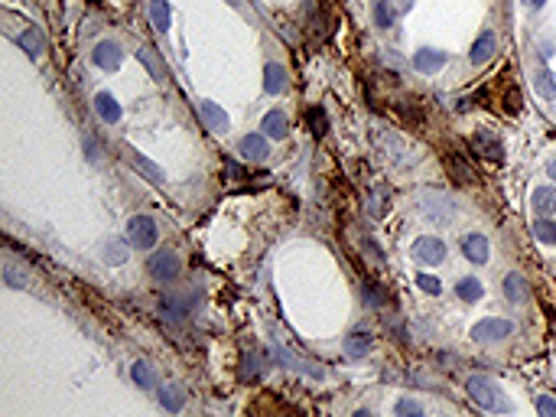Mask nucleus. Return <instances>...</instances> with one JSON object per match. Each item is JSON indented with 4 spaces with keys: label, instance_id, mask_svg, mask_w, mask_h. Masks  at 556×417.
Returning <instances> with one entry per match:
<instances>
[{
    "label": "nucleus",
    "instance_id": "nucleus-2",
    "mask_svg": "<svg viewBox=\"0 0 556 417\" xmlns=\"http://www.w3.org/2000/svg\"><path fill=\"white\" fill-rule=\"evenodd\" d=\"M147 271H150L156 281L169 284V281H176V277H179V271H183V261L176 258V251L160 248V251H153V255L147 258Z\"/></svg>",
    "mask_w": 556,
    "mask_h": 417
},
{
    "label": "nucleus",
    "instance_id": "nucleus-4",
    "mask_svg": "<svg viewBox=\"0 0 556 417\" xmlns=\"http://www.w3.org/2000/svg\"><path fill=\"white\" fill-rule=\"evenodd\" d=\"M511 330H514V326L507 323V320H495V316H488V320H478L469 336H472L475 342H498V339H507Z\"/></svg>",
    "mask_w": 556,
    "mask_h": 417
},
{
    "label": "nucleus",
    "instance_id": "nucleus-38",
    "mask_svg": "<svg viewBox=\"0 0 556 417\" xmlns=\"http://www.w3.org/2000/svg\"><path fill=\"white\" fill-rule=\"evenodd\" d=\"M524 4H527V7H543L547 0H524Z\"/></svg>",
    "mask_w": 556,
    "mask_h": 417
},
{
    "label": "nucleus",
    "instance_id": "nucleus-26",
    "mask_svg": "<svg viewBox=\"0 0 556 417\" xmlns=\"http://www.w3.org/2000/svg\"><path fill=\"white\" fill-rule=\"evenodd\" d=\"M374 23H378L381 30H390V23H394V7H390V0H378V4H374Z\"/></svg>",
    "mask_w": 556,
    "mask_h": 417
},
{
    "label": "nucleus",
    "instance_id": "nucleus-8",
    "mask_svg": "<svg viewBox=\"0 0 556 417\" xmlns=\"http://www.w3.org/2000/svg\"><path fill=\"white\" fill-rule=\"evenodd\" d=\"M124 160L130 163V167H134L137 173H144V176L150 179V183H163V179H166L160 167H156V163H150L144 154H140V150H134V147H127V150H124Z\"/></svg>",
    "mask_w": 556,
    "mask_h": 417
},
{
    "label": "nucleus",
    "instance_id": "nucleus-31",
    "mask_svg": "<svg viewBox=\"0 0 556 417\" xmlns=\"http://www.w3.org/2000/svg\"><path fill=\"white\" fill-rule=\"evenodd\" d=\"M4 277H7L10 287H26V281H30V277H26V271H20V267H17L13 261H10L7 267H4Z\"/></svg>",
    "mask_w": 556,
    "mask_h": 417
},
{
    "label": "nucleus",
    "instance_id": "nucleus-1",
    "mask_svg": "<svg viewBox=\"0 0 556 417\" xmlns=\"http://www.w3.org/2000/svg\"><path fill=\"white\" fill-rule=\"evenodd\" d=\"M469 398L478 401L481 408H488V411H511V401L505 398V392L491 378H485V375H472L469 378Z\"/></svg>",
    "mask_w": 556,
    "mask_h": 417
},
{
    "label": "nucleus",
    "instance_id": "nucleus-16",
    "mask_svg": "<svg viewBox=\"0 0 556 417\" xmlns=\"http://www.w3.org/2000/svg\"><path fill=\"white\" fill-rule=\"evenodd\" d=\"M264 88H267L270 95L283 92V88H287V68L277 66V62H270V66L264 68Z\"/></svg>",
    "mask_w": 556,
    "mask_h": 417
},
{
    "label": "nucleus",
    "instance_id": "nucleus-11",
    "mask_svg": "<svg viewBox=\"0 0 556 417\" xmlns=\"http://www.w3.org/2000/svg\"><path fill=\"white\" fill-rule=\"evenodd\" d=\"M498 52V36L491 33V30H485V33L475 40V46H472V52H469V59L475 62V66H485V62L491 59Z\"/></svg>",
    "mask_w": 556,
    "mask_h": 417
},
{
    "label": "nucleus",
    "instance_id": "nucleus-15",
    "mask_svg": "<svg viewBox=\"0 0 556 417\" xmlns=\"http://www.w3.org/2000/svg\"><path fill=\"white\" fill-rule=\"evenodd\" d=\"M241 154H245L247 160H264V157L270 154L267 137H264V134H247V137H241Z\"/></svg>",
    "mask_w": 556,
    "mask_h": 417
},
{
    "label": "nucleus",
    "instance_id": "nucleus-21",
    "mask_svg": "<svg viewBox=\"0 0 556 417\" xmlns=\"http://www.w3.org/2000/svg\"><path fill=\"white\" fill-rule=\"evenodd\" d=\"M20 46H23L33 59H36V56H42V33L36 30V26H26V33L20 36Z\"/></svg>",
    "mask_w": 556,
    "mask_h": 417
},
{
    "label": "nucleus",
    "instance_id": "nucleus-12",
    "mask_svg": "<svg viewBox=\"0 0 556 417\" xmlns=\"http://www.w3.org/2000/svg\"><path fill=\"white\" fill-rule=\"evenodd\" d=\"M199 114H202V121L209 124V131H215V134H225L228 131V114L215 102H209V98L199 102Z\"/></svg>",
    "mask_w": 556,
    "mask_h": 417
},
{
    "label": "nucleus",
    "instance_id": "nucleus-30",
    "mask_svg": "<svg viewBox=\"0 0 556 417\" xmlns=\"http://www.w3.org/2000/svg\"><path fill=\"white\" fill-rule=\"evenodd\" d=\"M160 401H163V408H166V411H179V408H183V392L169 385V388H163V392H160Z\"/></svg>",
    "mask_w": 556,
    "mask_h": 417
},
{
    "label": "nucleus",
    "instance_id": "nucleus-19",
    "mask_svg": "<svg viewBox=\"0 0 556 417\" xmlns=\"http://www.w3.org/2000/svg\"><path fill=\"white\" fill-rule=\"evenodd\" d=\"M306 121H309V131L316 137H322L326 131H329V118H326V108H322V104H312L309 114H306Z\"/></svg>",
    "mask_w": 556,
    "mask_h": 417
},
{
    "label": "nucleus",
    "instance_id": "nucleus-20",
    "mask_svg": "<svg viewBox=\"0 0 556 417\" xmlns=\"http://www.w3.org/2000/svg\"><path fill=\"white\" fill-rule=\"evenodd\" d=\"M130 378H134L140 388H156V372H153L147 362H137V365H130Z\"/></svg>",
    "mask_w": 556,
    "mask_h": 417
},
{
    "label": "nucleus",
    "instance_id": "nucleus-10",
    "mask_svg": "<svg viewBox=\"0 0 556 417\" xmlns=\"http://www.w3.org/2000/svg\"><path fill=\"white\" fill-rule=\"evenodd\" d=\"M413 66H416V72H423V75H430V72H439V68L446 66V52L439 49H416V56H413Z\"/></svg>",
    "mask_w": 556,
    "mask_h": 417
},
{
    "label": "nucleus",
    "instance_id": "nucleus-24",
    "mask_svg": "<svg viewBox=\"0 0 556 417\" xmlns=\"http://www.w3.org/2000/svg\"><path fill=\"white\" fill-rule=\"evenodd\" d=\"M368 349H371V336H368V332H354V336H348L345 352H348L352 358H362Z\"/></svg>",
    "mask_w": 556,
    "mask_h": 417
},
{
    "label": "nucleus",
    "instance_id": "nucleus-9",
    "mask_svg": "<svg viewBox=\"0 0 556 417\" xmlns=\"http://www.w3.org/2000/svg\"><path fill=\"white\" fill-rule=\"evenodd\" d=\"M462 255L472 264H485L488 261V238L472 231V235H462Z\"/></svg>",
    "mask_w": 556,
    "mask_h": 417
},
{
    "label": "nucleus",
    "instance_id": "nucleus-6",
    "mask_svg": "<svg viewBox=\"0 0 556 417\" xmlns=\"http://www.w3.org/2000/svg\"><path fill=\"white\" fill-rule=\"evenodd\" d=\"M92 59L98 68H104V72H114V68H121V62H124V56H121V46L111 43V40H104V43L94 46Z\"/></svg>",
    "mask_w": 556,
    "mask_h": 417
},
{
    "label": "nucleus",
    "instance_id": "nucleus-23",
    "mask_svg": "<svg viewBox=\"0 0 556 417\" xmlns=\"http://www.w3.org/2000/svg\"><path fill=\"white\" fill-rule=\"evenodd\" d=\"M533 235H537V241H543V245H556V222H547V215H540V219L533 222Z\"/></svg>",
    "mask_w": 556,
    "mask_h": 417
},
{
    "label": "nucleus",
    "instance_id": "nucleus-3",
    "mask_svg": "<svg viewBox=\"0 0 556 417\" xmlns=\"http://www.w3.org/2000/svg\"><path fill=\"white\" fill-rule=\"evenodd\" d=\"M156 222L150 215H134V219L127 222V241L134 248H153L156 245Z\"/></svg>",
    "mask_w": 556,
    "mask_h": 417
},
{
    "label": "nucleus",
    "instance_id": "nucleus-25",
    "mask_svg": "<svg viewBox=\"0 0 556 417\" xmlns=\"http://www.w3.org/2000/svg\"><path fill=\"white\" fill-rule=\"evenodd\" d=\"M455 294H459L462 300H469V303H475V300L481 297V284L475 281V277H462L459 287H455Z\"/></svg>",
    "mask_w": 556,
    "mask_h": 417
},
{
    "label": "nucleus",
    "instance_id": "nucleus-5",
    "mask_svg": "<svg viewBox=\"0 0 556 417\" xmlns=\"http://www.w3.org/2000/svg\"><path fill=\"white\" fill-rule=\"evenodd\" d=\"M413 258L420 264H443L446 261V245H443V238H436V235H423V238H416V245H413Z\"/></svg>",
    "mask_w": 556,
    "mask_h": 417
},
{
    "label": "nucleus",
    "instance_id": "nucleus-37",
    "mask_svg": "<svg viewBox=\"0 0 556 417\" xmlns=\"http://www.w3.org/2000/svg\"><path fill=\"white\" fill-rule=\"evenodd\" d=\"M547 176L556 183V160H550V163H547Z\"/></svg>",
    "mask_w": 556,
    "mask_h": 417
},
{
    "label": "nucleus",
    "instance_id": "nucleus-36",
    "mask_svg": "<svg viewBox=\"0 0 556 417\" xmlns=\"http://www.w3.org/2000/svg\"><path fill=\"white\" fill-rule=\"evenodd\" d=\"M104 255L111 258V264H121V261H124V248H121V245H108V248H104Z\"/></svg>",
    "mask_w": 556,
    "mask_h": 417
},
{
    "label": "nucleus",
    "instance_id": "nucleus-27",
    "mask_svg": "<svg viewBox=\"0 0 556 417\" xmlns=\"http://www.w3.org/2000/svg\"><path fill=\"white\" fill-rule=\"evenodd\" d=\"M189 307H192V300H185L183 294H179V297H163V310H166L169 316H185Z\"/></svg>",
    "mask_w": 556,
    "mask_h": 417
},
{
    "label": "nucleus",
    "instance_id": "nucleus-32",
    "mask_svg": "<svg viewBox=\"0 0 556 417\" xmlns=\"http://www.w3.org/2000/svg\"><path fill=\"white\" fill-rule=\"evenodd\" d=\"M521 108H524L521 92H517L514 85H507V92H505V111H507V114H517Z\"/></svg>",
    "mask_w": 556,
    "mask_h": 417
},
{
    "label": "nucleus",
    "instance_id": "nucleus-22",
    "mask_svg": "<svg viewBox=\"0 0 556 417\" xmlns=\"http://www.w3.org/2000/svg\"><path fill=\"white\" fill-rule=\"evenodd\" d=\"M150 20L156 30H169V4L166 0H150Z\"/></svg>",
    "mask_w": 556,
    "mask_h": 417
},
{
    "label": "nucleus",
    "instance_id": "nucleus-34",
    "mask_svg": "<svg viewBox=\"0 0 556 417\" xmlns=\"http://www.w3.org/2000/svg\"><path fill=\"white\" fill-rule=\"evenodd\" d=\"M537 411H540V414L556 417V398H553V394H540V398H537Z\"/></svg>",
    "mask_w": 556,
    "mask_h": 417
},
{
    "label": "nucleus",
    "instance_id": "nucleus-29",
    "mask_svg": "<svg viewBox=\"0 0 556 417\" xmlns=\"http://www.w3.org/2000/svg\"><path fill=\"white\" fill-rule=\"evenodd\" d=\"M537 92H540V98H550V102L556 98V82H553V75H550L547 68L537 75Z\"/></svg>",
    "mask_w": 556,
    "mask_h": 417
},
{
    "label": "nucleus",
    "instance_id": "nucleus-14",
    "mask_svg": "<svg viewBox=\"0 0 556 417\" xmlns=\"http://www.w3.org/2000/svg\"><path fill=\"white\" fill-rule=\"evenodd\" d=\"M287 128H290V121L283 111H267L261 121V131L267 137H273V140H280V137H287Z\"/></svg>",
    "mask_w": 556,
    "mask_h": 417
},
{
    "label": "nucleus",
    "instance_id": "nucleus-35",
    "mask_svg": "<svg viewBox=\"0 0 556 417\" xmlns=\"http://www.w3.org/2000/svg\"><path fill=\"white\" fill-rule=\"evenodd\" d=\"M397 414H400V417H407V414H423V408L416 404V401H410V398H400V401H397Z\"/></svg>",
    "mask_w": 556,
    "mask_h": 417
},
{
    "label": "nucleus",
    "instance_id": "nucleus-7",
    "mask_svg": "<svg viewBox=\"0 0 556 417\" xmlns=\"http://www.w3.org/2000/svg\"><path fill=\"white\" fill-rule=\"evenodd\" d=\"M472 147L478 150V157H485V160H491V163L505 160V147H501V140H498V137H491L488 131H478V134L472 137Z\"/></svg>",
    "mask_w": 556,
    "mask_h": 417
},
{
    "label": "nucleus",
    "instance_id": "nucleus-28",
    "mask_svg": "<svg viewBox=\"0 0 556 417\" xmlns=\"http://www.w3.org/2000/svg\"><path fill=\"white\" fill-rule=\"evenodd\" d=\"M449 173H452L455 179H459V183H462V186H469V183H475V173L472 170H465L462 163H459V157H449Z\"/></svg>",
    "mask_w": 556,
    "mask_h": 417
},
{
    "label": "nucleus",
    "instance_id": "nucleus-17",
    "mask_svg": "<svg viewBox=\"0 0 556 417\" xmlns=\"http://www.w3.org/2000/svg\"><path fill=\"white\" fill-rule=\"evenodd\" d=\"M533 209H537L540 215H553L556 212V189L553 186H540L533 189Z\"/></svg>",
    "mask_w": 556,
    "mask_h": 417
},
{
    "label": "nucleus",
    "instance_id": "nucleus-18",
    "mask_svg": "<svg viewBox=\"0 0 556 417\" xmlns=\"http://www.w3.org/2000/svg\"><path fill=\"white\" fill-rule=\"evenodd\" d=\"M527 294H531V290H527V281H524L521 274H507L505 277V297L511 300V303H524Z\"/></svg>",
    "mask_w": 556,
    "mask_h": 417
},
{
    "label": "nucleus",
    "instance_id": "nucleus-13",
    "mask_svg": "<svg viewBox=\"0 0 556 417\" xmlns=\"http://www.w3.org/2000/svg\"><path fill=\"white\" fill-rule=\"evenodd\" d=\"M94 111H98V118H101L104 124H118L121 121V104L114 102V95H108V92L94 95Z\"/></svg>",
    "mask_w": 556,
    "mask_h": 417
},
{
    "label": "nucleus",
    "instance_id": "nucleus-33",
    "mask_svg": "<svg viewBox=\"0 0 556 417\" xmlns=\"http://www.w3.org/2000/svg\"><path fill=\"white\" fill-rule=\"evenodd\" d=\"M416 287H423L426 294H439V290H443V284H439L433 274H416Z\"/></svg>",
    "mask_w": 556,
    "mask_h": 417
}]
</instances>
